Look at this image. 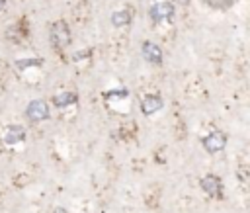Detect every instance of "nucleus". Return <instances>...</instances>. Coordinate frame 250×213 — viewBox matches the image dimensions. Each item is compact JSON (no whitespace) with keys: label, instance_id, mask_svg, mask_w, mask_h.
Returning a JSON list of instances; mask_svg holds the SVG:
<instances>
[{"label":"nucleus","instance_id":"nucleus-13","mask_svg":"<svg viewBox=\"0 0 250 213\" xmlns=\"http://www.w3.org/2000/svg\"><path fill=\"white\" fill-rule=\"evenodd\" d=\"M55 213H66V211H64V209H61V207H59V209H57V211H55Z\"/></svg>","mask_w":250,"mask_h":213},{"label":"nucleus","instance_id":"nucleus-5","mask_svg":"<svg viewBox=\"0 0 250 213\" xmlns=\"http://www.w3.org/2000/svg\"><path fill=\"white\" fill-rule=\"evenodd\" d=\"M201 143H203V149L209 154H215V152H219V150H223L227 147V135L223 131H213L207 137H203Z\"/></svg>","mask_w":250,"mask_h":213},{"label":"nucleus","instance_id":"nucleus-1","mask_svg":"<svg viewBox=\"0 0 250 213\" xmlns=\"http://www.w3.org/2000/svg\"><path fill=\"white\" fill-rule=\"evenodd\" d=\"M70 39H72V35H70L68 21L57 20V21L51 23V27H49V41H51V45H53L57 51L66 49V47L70 45Z\"/></svg>","mask_w":250,"mask_h":213},{"label":"nucleus","instance_id":"nucleus-9","mask_svg":"<svg viewBox=\"0 0 250 213\" xmlns=\"http://www.w3.org/2000/svg\"><path fill=\"white\" fill-rule=\"evenodd\" d=\"M141 53H143L145 61H148L150 64H160L162 63V49L152 41H145L143 47H141Z\"/></svg>","mask_w":250,"mask_h":213},{"label":"nucleus","instance_id":"nucleus-7","mask_svg":"<svg viewBox=\"0 0 250 213\" xmlns=\"http://www.w3.org/2000/svg\"><path fill=\"white\" fill-rule=\"evenodd\" d=\"M162 106H164V100L158 94H145L143 100H141V111L145 115H152V113L160 111Z\"/></svg>","mask_w":250,"mask_h":213},{"label":"nucleus","instance_id":"nucleus-11","mask_svg":"<svg viewBox=\"0 0 250 213\" xmlns=\"http://www.w3.org/2000/svg\"><path fill=\"white\" fill-rule=\"evenodd\" d=\"M131 20H133V10H131V8H121V10H117V12L111 14V23H113L115 27H123V25H127Z\"/></svg>","mask_w":250,"mask_h":213},{"label":"nucleus","instance_id":"nucleus-14","mask_svg":"<svg viewBox=\"0 0 250 213\" xmlns=\"http://www.w3.org/2000/svg\"><path fill=\"white\" fill-rule=\"evenodd\" d=\"M180 2H184V4H186V2H188V0H180Z\"/></svg>","mask_w":250,"mask_h":213},{"label":"nucleus","instance_id":"nucleus-6","mask_svg":"<svg viewBox=\"0 0 250 213\" xmlns=\"http://www.w3.org/2000/svg\"><path fill=\"white\" fill-rule=\"evenodd\" d=\"M2 141L8 147H14V145L23 143L25 141V129L21 125H6L4 131H2Z\"/></svg>","mask_w":250,"mask_h":213},{"label":"nucleus","instance_id":"nucleus-8","mask_svg":"<svg viewBox=\"0 0 250 213\" xmlns=\"http://www.w3.org/2000/svg\"><path fill=\"white\" fill-rule=\"evenodd\" d=\"M199 184H201V190H203L207 195H211V197H219V195H221L223 182H221L219 176H215V174H207V176L201 178Z\"/></svg>","mask_w":250,"mask_h":213},{"label":"nucleus","instance_id":"nucleus-12","mask_svg":"<svg viewBox=\"0 0 250 213\" xmlns=\"http://www.w3.org/2000/svg\"><path fill=\"white\" fill-rule=\"evenodd\" d=\"M4 8H6V0H0V12H4Z\"/></svg>","mask_w":250,"mask_h":213},{"label":"nucleus","instance_id":"nucleus-10","mask_svg":"<svg viewBox=\"0 0 250 213\" xmlns=\"http://www.w3.org/2000/svg\"><path fill=\"white\" fill-rule=\"evenodd\" d=\"M76 102H78V96H76L74 92H57V94L53 96V106L59 107V109L68 107V106H72V104H76Z\"/></svg>","mask_w":250,"mask_h":213},{"label":"nucleus","instance_id":"nucleus-3","mask_svg":"<svg viewBox=\"0 0 250 213\" xmlns=\"http://www.w3.org/2000/svg\"><path fill=\"white\" fill-rule=\"evenodd\" d=\"M25 117L31 123H39L45 121L49 117V104L45 100H31L25 107Z\"/></svg>","mask_w":250,"mask_h":213},{"label":"nucleus","instance_id":"nucleus-4","mask_svg":"<svg viewBox=\"0 0 250 213\" xmlns=\"http://www.w3.org/2000/svg\"><path fill=\"white\" fill-rule=\"evenodd\" d=\"M148 16L154 23H164L174 18V4L172 2H156L150 6Z\"/></svg>","mask_w":250,"mask_h":213},{"label":"nucleus","instance_id":"nucleus-2","mask_svg":"<svg viewBox=\"0 0 250 213\" xmlns=\"http://www.w3.org/2000/svg\"><path fill=\"white\" fill-rule=\"evenodd\" d=\"M104 100H105V106L107 109L115 111V113H127L131 104H129V90L121 88V90H107L104 94Z\"/></svg>","mask_w":250,"mask_h":213}]
</instances>
